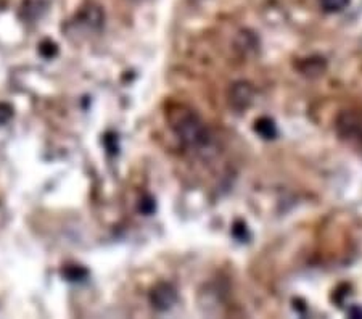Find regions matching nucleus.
<instances>
[{"label": "nucleus", "mask_w": 362, "mask_h": 319, "mask_svg": "<svg viewBox=\"0 0 362 319\" xmlns=\"http://www.w3.org/2000/svg\"><path fill=\"white\" fill-rule=\"evenodd\" d=\"M171 126L176 136L189 149H202L208 144V129L195 113L177 110L171 116Z\"/></svg>", "instance_id": "f257e3e1"}, {"label": "nucleus", "mask_w": 362, "mask_h": 319, "mask_svg": "<svg viewBox=\"0 0 362 319\" xmlns=\"http://www.w3.org/2000/svg\"><path fill=\"white\" fill-rule=\"evenodd\" d=\"M150 301L151 305L160 311H166L169 308H173V305L177 301L176 289L169 286V284H158L150 295Z\"/></svg>", "instance_id": "f03ea898"}, {"label": "nucleus", "mask_w": 362, "mask_h": 319, "mask_svg": "<svg viewBox=\"0 0 362 319\" xmlns=\"http://www.w3.org/2000/svg\"><path fill=\"white\" fill-rule=\"evenodd\" d=\"M253 100V87L248 83H237L230 89V105L237 110L247 108Z\"/></svg>", "instance_id": "7ed1b4c3"}, {"label": "nucleus", "mask_w": 362, "mask_h": 319, "mask_svg": "<svg viewBox=\"0 0 362 319\" xmlns=\"http://www.w3.org/2000/svg\"><path fill=\"white\" fill-rule=\"evenodd\" d=\"M255 129L261 137L264 139H274L277 136V127L274 124V121L269 118H261L256 121Z\"/></svg>", "instance_id": "20e7f679"}, {"label": "nucleus", "mask_w": 362, "mask_h": 319, "mask_svg": "<svg viewBox=\"0 0 362 319\" xmlns=\"http://www.w3.org/2000/svg\"><path fill=\"white\" fill-rule=\"evenodd\" d=\"M349 0H320V7H322L327 13H337L346 8Z\"/></svg>", "instance_id": "39448f33"}, {"label": "nucleus", "mask_w": 362, "mask_h": 319, "mask_svg": "<svg viewBox=\"0 0 362 319\" xmlns=\"http://www.w3.org/2000/svg\"><path fill=\"white\" fill-rule=\"evenodd\" d=\"M11 108L5 103H0V124H5L11 118Z\"/></svg>", "instance_id": "423d86ee"}]
</instances>
